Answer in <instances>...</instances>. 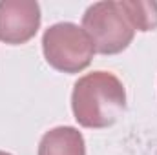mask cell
<instances>
[{
	"label": "cell",
	"instance_id": "cell-1",
	"mask_svg": "<svg viewBox=\"0 0 157 155\" xmlns=\"http://www.w3.org/2000/svg\"><path fill=\"white\" fill-rule=\"evenodd\" d=\"M126 108V89L110 71H93L73 86L71 110L80 126L101 130L117 120Z\"/></svg>",
	"mask_w": 157,
	"mask_h": 155
},
{
	"label": "cell",
	"instance_id": "cell-2",
	"mask_svg": "<svg viewBox=\"0 0 157 155\" xmlns=\"http://www.w3.org/2000/svg\"><path fill=\"white\" fill-rule=\"evenodd\" d=\"M46 62L62 73H78L91 64L95 47L88 33L73 22L49 26L42 37Z\"/></svg>",
	"mask_w": 157,
	"mask_h": 155
},
{
	"label": "cell",
	"instance_id": "cell-3",
	"mask_svg": "<svg viewBox=\"0 0 157 155\" xmlns=\"http://www.w3.org/2000/svg\"><path fill=\"white\" fill-rule=\"evenodd\" d=\"M82 29L91 39L95 51L102 55L124 51L135 35V29L122 13L119 2L113 0L91 4L82 17Z\"/></svg>",
	"mask_w": 157,
	"mask_h": 155
},
{
	"label": "cell",
	"instance_id": "cell-4",
	"mask_svg": "<svg viewBox=\"0 0 157 155\" xmlns=\"http://www.w3.org/2000/svg\"><path fill=\"white\" fill-rule=\"evenodd\" d=\"M40 28V6L33 0L0 2V40L11 46L26 44Z\"/></svg>",
	"mask_w": 157,
	"mask_h": 155
},
{
	"label": "cell",
	"instance_id": "cell-5",
	"mask_svg": "<svg viewBox=\"0 0 157 155\" xmlns=\"http://www.w3.org/2000/svg\"><path fill=\"white\" fill-rule=\"evenodd\" d=\"M39 155H86V142L77 128L57 126L40 139Z\"/></svg>",
	"mask_w": 157,
	"mask_h": 155
},
{
	"label": "cell",
	"instance_id": "cell-6",
	"mask_svg": "<svg viewBox=\"0 0 157 155\" xmlns=\"http://www.w3.org/2000/svg\"><path fill=\"white\" fill-rule=\"evenodd\" d=\"M122 13L135 31H154L157 29V2L144 0H121Z\"/></svg>",
	"mask_w": 157,
	"mask_h": 155
},
{
	"label": "cell",
	"instance_id": "cell-7",
	"mask_svg": "<svg viewBox=\"0 0 157 155\" xmlns=\"http://www.w3.org/2000/svg\"><path fill=\"white\" fill-rule=\"evenodd\" d=\"M0 155H11V153H7V152H2V150H0Z\"/></svg>",
	"mask_w": 157,
	"mask_h": 155
}]
</instances>
